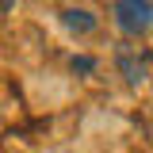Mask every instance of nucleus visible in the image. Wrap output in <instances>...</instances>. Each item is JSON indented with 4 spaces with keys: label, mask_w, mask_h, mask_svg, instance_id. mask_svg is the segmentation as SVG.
Listing matches in <instances>:
<instances>
[{
    "label": "nucleus",
    "mask_w": 153,
    "mask_h": 153,
    "mask_svg": "<svg viewBox=\"0 0 153 153\" xmlns=\"http://www.w3.org/2000/svg\"><path fill=\"white\" fill-rule=\"evenodd\" d=\"M115 23L123 35H146L153 23V0H115Z\"/></svg>",
    "instance_id": "nucleus-1"
},
{
    "label": "nucleus",
    "mask_w": 153,
    "mask_h": 153,
    "mask_svg": "<svg viewBox=\"0 0 153 153\" xmlns=\"http://www.w3.org/2000/svg\"><path fill=\"white\" fill-rule=\"evenodd\" d=\"M61 19H65V27H69L73 35H92L96 27H100V19H96L92 12H84V8H69Z\"/></svg>",
    "instance_id": "nucleus-2"
},
{
    "label": "nucleus",
    "mask_w": 153,
    "mask_h": 153,
    "mask_svg": "<svg viewBox=\"0 0 153 153\" xmlns=\"http://www.w3.org/2000/svg\"><path fill=\"white\" fill-rule=\"evenodd\" d=\"M119 65H123V73H126V80H130V84H138V80H146V61H142V57L134 61L130 54H123V57H119Z\"/></svg>",
    "instance_id": "nucleus-3"
},
{
    "label": "nucleus",
    "mask_w": 153,
    "mask_h": 153,
    "mask_svg": "<svg viewBox=\"0 0 153 153\" xmlns=\"http://www.w3.org/2000/svg\"><path fill=\"white\" fill-rule=\"evenodd\" d=\"M92 65H96L92 57H73V69H80V73H88V69H92Z\"/></svg>",
    "instance_id": "nucleus-4"
},
{
    "label": "nucleus",
    "mask_w": 153,
    "mask_h": 153,
    "mask_svg": "<svg viewBox=\"0 0 153 153\" xmlns=\"http://www.w3.org/2000/svg\"><path fill=\"white\" fill-rule=\"evenodd\" d=\"M8 8H12V0H0V12H8Z\"/></svg>",
    "instance_id": "nucleus-5"
}]
</instances>
